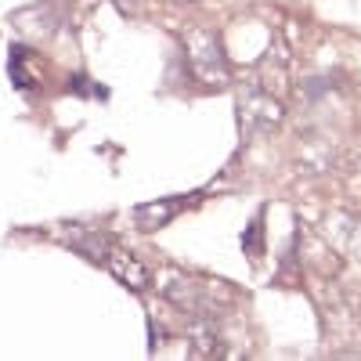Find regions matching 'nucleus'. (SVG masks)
<instances>
[{
	"label": "nucleus",
	"mask_w": 361,
	"mask_h": 361,
	"mask_svg": "<svg viewBox=\"0 0 361 361\" xmlns=\"http://www.w3.org/2000/svg\"><path fill=\"white\" fill-rule=\"evenodd\" d=\"M105 267L112 271V275L123 282V286H130V289H145L148 286V271H145V264L141 260H134L130 253H123V250H109V257H105Z\"/></svg>",
	"instance_id": "7ed1b4c3"
},
{
	"label": "nucleus",
	"mask_w": 361,
	"mask_h": 361,
	"mask_svg": "<svg viewBox=\"0 0 361 361\" xmlns=\"http://www.w3.org/2000/svg\"><path fill=\"white\" fill-rule=\"evenodd\" d=\"M357 314H361V311H357Z\"/></svg>",
	"instance_id": "0eeeda50"
},
{
	"label": "nucleus",
	"mask_w": 361,
	"mask_h": 361,
	"mask_svg": "<svg viewBox=\"0 0 361 361\" xmlns=\"http://www.w3.org/2000/svg\"><path fill=\"white\" fill-rule=\"evenodd\" d=\"M185 51H188L192 73L202 83H224L228 80V62H224L221 40L214 33H206V29H192V33L185 37Z\"/></svg>",
	"instance_id": "f257e3e1"
},
{
	"label": "nucleus",
	"mask_w": 361,
	"mask_h": 361,
	"mask_svg": "<svg viewBox=\"0 0 361 361\" xmlns=\"http://www.w3.org/2000/svg\"><path fill=\"white\" fill-rule=\"evenodd\" d=\"M243 127H246V134H253V130H271L282 119V105L267 94V90H250V94H243Z\"/></svg>",
	"instance_id": "f03ea898"
},
{
	"label": "nucleus",
	"mask_w": 361,
	"mask_h": 361,
	"mask_svg": "<svg viewBox=\"0 0 361 361\" xmlns=\"http://www.w3.org/2000/svg\"><path fill=\"white\" fill-rule=\"evenodd\" d=\"M188 343L195 354H214L217 350V322L209 314H195L188 322Z\"/></svg>",
	"instance_id": "39448f33"
},
{
	"label": "nucleus",
	"mask_w": 361,
	"mask_h": 361,
	"mask_svg": "<svg viewBox=\"0 0 361 361\" xmlns=\"http://www.w3.org/2000/svg\"><path fill=\"white\" fill-rule=\"evenodd\" d=\"M73 246L80 250V253H87L90 260H98V264H105V257H109V238L105 235H98V231H76L73 235Z\"/></svg>",
	"instance_id": "423d86ee"
},
{
	"label": "nucleus",
	"mask_w": 361,
	"mask_h": 361,
	"mask_svg": "<svg viewBox=\"0 0 361 361\" xmlns=\"http://www.w3.org/2000/svg\"><path fill=\"white\" fill-rule=\"evenodd\" d=\"M180 206H185V199H163V202H145L134 209V224L141 231H156L163 224H170L177 214H180Z\"/></svg>",
	"instance_id": "20e7f679"
}]
</instances>
